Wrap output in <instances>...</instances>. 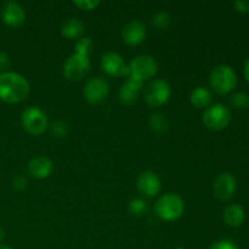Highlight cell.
<instances>
[{"mask_svg": "<svg viewBox=\"0 0 249 249\" xmlns=\"http://www.w3.org/2000/svg\"><path fill=\"white\" fill-rule=\"evenodd\" d=\"M29 83L19 73H0V100L7 104H18L26 100L29 95Z\"/></svg>", "mask_w": 249, "mask_h": 249, "instance_id": "cell-1", "label": "cell"}, {"mask_svg": "<svg viewBox=\"0 0 249 249\" xmlns=\"http://www.w3.org/2000/svg\"><path fill=\"white\" fill-rule=\"evenodd\" d=\"M155 212L164 221H175L181 218L185 212V202L179 195L165 194L157 199Z\"/></svg>", "mask_w": 249, "mask_h": 249, "instance_id": "cell-2", "label": "cell"}, {"mask_svg": "<svg viewBox=\"0 0 249 249\" xmlns=\"http://www.w3.org/2000/svg\"><path fill=\"white\" fill-rule=\"evenodd\" d=\"M211 85L218 94H228L235 89L237 84V75L232 67L220 65L214 68L211 73Z\"/></svg>", "mask_w": 249, "mask_h": 249, "instance_id": "cell-3", "label": "cell"}, {"mask_svg": "<svg viewBox=\"0 0 249 249\" xmlns=\"http://www.w3.org/2000/svg\"><path fill=\"white\" fill-rule=\"evenodd\" d=\"M21 122L24 130L32 135H41L45 133L49 126L46 114L36 106L28 107L22 112Z\"/></svg>", "mask_w": 249, "mask_h": 249, "instance_id": "cell-4", "label": "cell"}, {"mask_svg": "<svg viewBox=\"0 0 249 249\" xmlns=\"http://www.w3.org/2000/svg\"><path fill=\"white\" fill-rule=\"evenodd\" d=\"M202 121L209 130H223L231 122L230 109L225 105L215 104L204 111Z\"/></svg>", "mask_w": 249, "mask_h": 249, "instance_id": "cell-5", "label": "cell"}, {"mask_svg": "<svg viewBox=\"0 0 249 249\" xmlns=\"http://www.w3.org/2000/svg\"><path fill=\"white\" fill-rule=\"evenodd\" d=\"M90 67H91V63H90L89 56L73 53L66 60L62 72L68 80L75 82L84 78L90 72Z\"/></svg>", "mask_w": 249, "mask_h": 249, "instance_id": "cell-6", "label": "cell"}, {"mask_svg": "<svg viewBox=\"0 0 249 249\" xmlns=\"http://www.w3.org/2000/svg\"><path fill=\"white\" fill-rule=\"evenodd\" d=\"M158 65L155 58L150 55H139L131 60L129 66V77H133L140 82L150 79L157 73Z\"/></svg>", "mask_w": 249, "mask_h": 249, "instance_id": "cell-7", "label": "cell"}, {"mask_svg": "<svg viewBox=\"0 0 249 249\" xmlns=\"http://www.w3.org/2000/svg\"><path fill=\"white\" fill-rule=\"evenodd\" d=\"M172 96V88L165 80L156 79L148 84L145 90V101L152 108L167 104Z\"/></svg>", "mask_w": 249, "mask_h": 249, "instance_id": "cell-8", "label": "cell"}, {"mask_svg": "<svg viewBox=\"0 0 249 249\" xmlns=\"http://www.w3.org/2000/svg\"><path fill=\"white\" fill-rule=\"evenodd\" d=\"M109 94V84L101 77L91 78L84 87V97L89 104L100 105Z\"/></svg>", "mask_w": 249, "mask_h": 249, "instance_id": "cell-9", "label": "cell"}, {"mask_svg": "<svg viewBox=\"0 0 249 249\" xmlns=\"http://www.w3.org/2000/svg\"><path fill=\"white\" fill-rule=\"evenodd\" d=\"M1 19L10 28H19L26 22V10L16 1H9L2 6Z\"/></svg>", "mask_w": 249, "mask_h": 249, "instance_id": "cell-10", "label": "cell"}, {"mask_svg": "<svg viewBox=\"0 0 249 249\" xmlns=\"http://www.w3.org/2000/svg\"><path fill=\"white\" fill-rule=\"evenodd\" d=\"M101 68L105 73L112 77L129 75V67H126L123 57L117 53H106L101 57Z\"/></svg>", "mask_w": 249, "mask_h": 249, "instance_id": "cell-11", "label": "cell"}, {"mask_svg": "<svg viewBox=\"0 0 249 249\" xmlns=\"http://www.w3.org/2000/svg\"><path fill=\"white\" fill-rule=\"evenodd\" d=\"M214 194L218 198L223 201L232 198L237 191V182L236 179L230 174V173H223L218 175V178L214 181Z\"/></svg>", "mask_w": 249, "mask_h": 249, "instance_id": "cell-12", "label": "cell"}, {"mask_svg": "<svg viewBox=\"0 0 249 249\" xmlns=\"http://www.w3.org/2000/svg\"><path fill=\"white\" fill-rule=\"evenodd\" d=\"M160 179L156 173L150 172H143L141 173L140 177L138 179V189L141 195L146 197H153L156 195L160 194Z\"/></svg>", "mask_w": 249, "mask_h": 249, "instance_id": "cell-13", "label": "cell"}, {"mask_svg": "<svg viewBox=\"0 0 249 249\" xmlns=\"http://www.w3.org/2000/svg\"><path fill=\"white\" fill-rule=\"evenodd\" d=\"M122 38L126 45L136 46L146 38V27L140 21H131L122 31Z\"/></svg>", "mask_w": 249, "mask_h": 249, "instance_id": "cell-14", "label": "cell"}, {"mask_svg": "<svg viewBox=\"0 0 249 249\" xmlns=\"http://www.w3.org/2000/svg\"><path fill=\"white\" fill-rule=\"evenodd\" d=\"M143 83L135 79L133 77H129L126 82L124 83L119 90V101L123 105H133L138 100L141 90H142Z\"/></svg>", "mask_w": 249, "mask_h": 249, "instance_id": "cell-15", "label": "cell"}, {"mask_svg": "<svg viewBox=\"0 0 249 249\" xmlns=\"http://www.w3.org/2000/svg\"><path fill=\"white\" fill-rule=\"evenodd\" d=\"M29 174L36 179H46L53 170V164L45 156H36L28 164Z\"/></svg>", "mask_w": 249, "mask_h": 249, "instance_id": "cell-16", "label": "cell"}, {"mask_svg": "<svg viewBox=\"0 0 249 249\" xmlns=\"http://www.w3.org/2000/svg\"><path fill=\"white\" fill-rule=\"evenodd\" d=\"M246 219L243 208L238 204H231L224 211V221L231 228H240Z\"/></svg>", "mask_w": 249, "mask_h": 249, "instance_id": "cell-17", "label": "cell"}, {"mask_svg": "<svg viewBox=\"0 0 249 249\" xmlns=\"http://www.w3.org/2000/svg\"><path fill=\"white\" fill-rule=\"evenodd\" d=\"M84 32V23L78 18H68L61 26V34L67 39H77Z\"/></svg>", "mask_w": 249, "mask_h": 249, "instance_id": "cell-18", "label": "cell"}, {"mask_svg": "<svg viewBox=\"0 0 249 249\" xmlns=\"http://www.w3.org/2000/svg\"><path fill=\"white\" fill-rule=\"evenodd\" d=\"M190 101L196 108H204L211 105L212 94L207 88L197 87L196 89L192 90L191 95H190Z\"/></svg>", "mask_w": 249, "mask_h": 249, "instance_id": "cell-19", "label": "cell"}, {"mask_svg": "<svg viewBox=\"0 0 249 249\" xmlns=\"http://www.w3.org/2000/svg\"><path fill=\"white\" fill-rule=\"evenodd\" d=\"M150 126L152 130L157 131V133H162V131L167 130L168 122L163 114L155 113L150 117Z\"/></svg>", "mask_w": 249, "mask_h": 249, "instance_id": "cell-20", "label": "cell"}, {"mask_svg": "<svg viewBox=\"0 0 249 249\" xmlns=\"http://www.w3.org/2000/svg\"><path fill=\"white\" fill-rule=\"evenodd\" d=\"M129 211H130V213L133 215H143V214H146L148 212V204L143 199L135 198L129 203Z\"/></svg>", "mask_w": 249, "mask_h": 249, "instance_id": "cell-21", "label": "cell"}, {"mask_svg": "<svg viewBox=\"0 0 249 249\" xmlns=\"http://www.w3.org/2000/svg\"><path fill=\"white\" fill-rule=\"evenodd\" d=\"M172 22V17L168 12L160 11L156 14L152 18V26L157 29H165Z\"/></svg>", "mask_w": 249, "mask_h": 249, "instance_id": "cell-22", "label": "cell"}, {"mask_svg": "<svg viewBox=\"0 0 249 249\" xmlns=\"http://www.w3.org/2000/svg\"><path fill=\"white\" fill-rule=\"evenodd\" d=\"M92 50V41L90 38H80L78 39L74 45V53L80 55L89 56Z\"/></svg>", "mask_w": 249, "mask_h": 249, "instance_id": "cell-23", "label": "cell"}, {"mask_svg": "<svg viewBox=\"0 0 249 249\" xmlns=\"http://www.w3.org/2000/svg\"><path fill=\"white\" fill-rule=\"evenodd\" d=\"M231 104L236 107V108L245 109L249 107V95L247 92H236L235 95H232L231 97Z\"/></svg>", "mask_w": 249, "mask_h": 249, "instance_id": "cell-24", "label": "cell"}, {"mask_svg": "<svg viewBox=\"0 0 249 249\" xmlns=\"http://www.w3.org/2000/svg\"><path fill=\"white\" fill-rule=\"evenodd\" d=\"M100 4H101L100 0H75L73 1V5H75L78 9L83 10V11H92Z\"/></svg>", "mask_w": 249, "mask_h": 249, "instance_id": "cell-25", "label": "cell"}, {"mask_svg": "<svg viewBox=\"0 0 249 249\" xmlns=\"http://www.w3.org/2000/svg\"><path fill=\"white\" fill-rule=\"evenodd\" d=\"M211 249H238V248L237 246H236L235 243L231 242V241L221 240V241H216L215 243H213Z\"/></svg>", "mask_w": 249, "mask_h": 249, "instance_id": "cell-26", "label": "cell"}, {"mask_svg": "<svg viewBox=\"0 0 249 249\" xmlns=\"http://www.w3.org/2000/svg\"><path fill=\"white\" fill-rule=\"evenodd\" d=\"M53 131L56 136L61 138V136L67 134V125L63 122H56L53 126Z\"/></svg>", "mask_w": 249, "mask_h": 249, "instance_id": "cell-27", "label": "cell"}, {"mask_svg": "<svg viewBox=\"0 0 249 249\" xmlns=\"http://www.w3.org/2000/svg\"><path fill=\"white\" fill-rule=\"evenodd\" d=\"M10 67V57L7 53L0 51V71L1 72H6L7 68Z\"/></svg>", "mask_w": 249, "mask_h": 249, "instance_id": "cell-28", "label": "cell"}, {"mask_svg": "<svg viewBox=\"0 0 249 249\" xmlns=\"http://www.w3.org/2000/svg\"><path fill=\"white\" fill-rule=\"evenodd\" d=\"M26 185H27L26 180H24V178H22V177L15 178L14 181H12V187H14L15 190H17V191H21V190H23L24 187H26Z\"/></svg>", "mask_w": 249, "mask_h": 249, "instance_id": "cell-29", "label": "cell"}, {"mask_svg": "<svg viewBox=\"0 0 249 249\" xmlns=\"http://www.w3.org/2000/svg\"><path fill=\"white\" fill-rule=\"evenodd\" d=\"M235 7L237 11L240 12H249V1H247V0H240V1H236L235 4Z\"/></svg>", "mask_w": 249, "mask_h": 249, "instance_id": "cell-30", "label": "cell"}, {"mask_svg": "<svg viewBox=\"0 0 249 249\" xmlns=\"http://www.w3.org/2000/svg\"><path fill=\"white\" fill-rule=\"evenodd\" d=\"M243 73H245V77L247 79V82L249 83V58L246 61L245 63V68H243Z\"/></svg>", "mask_w": 249, "mask_h": 249, "instance_id": "cell-31", "label": "cell"}, {"mask_svg": "<svg viewBox=\"0 0 249 249\" xmlns=\"http://www.w3.org/2000/svg\"><path fill=\"white\" fill-rule=\"evenodd\" d=\"M4 237H5V232H4V230H2L1 226H0V242L4 240Z\"/></svg>", "mask_w": 249, "mask_h": 249, "instance_id": "cell-32", "label": "cell"}, {"mask_svg": "<svg viewBox=\"0 0 249 249\" xmlns=\"http://www.w3.org/2000/svg\"><path fill=\"white\" fill-rule=\"evenodd\" d=\"M0 249H12V248L9 247V246H6V245H0Z\"/></svg>", "mask_w": 249, "mask_h": 249, "instance_id": "cell-33", "label": "cell"}]
</instances>
